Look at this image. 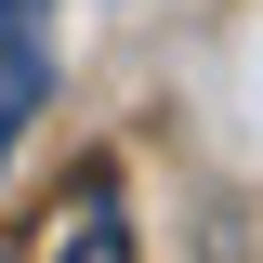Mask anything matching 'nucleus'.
I'll use <instances>...</instances> for the list:
<instances>
[{
  "label": "nucleus",
  "mask_w": 263,
  "mask_h": 263,
  "mask_svg": "<svg viewBox=\"0 0 263 263\" xmlns=\"http://www.w3.org/2000/svg\"><path fill=\"white\" fill-rule=\"evenodd\" d=\"M53 105V0H0V145Z\"/></svg>",
  "instance_id": "obj_1"
},
{
  "label": "nucleus",
  "mask_w": 263,
  "mask_h": 263,
  "mask_svg": "<svg viewBox=\"0 0 263 263\" xmlns=\"http://www.w3.org/2000/svg\"><path fill=\"white\" fill-rule=\"evenodd\" d=\"M53 263H132V224H119V184H66V224H53Z\"/></svg>",
  "instance_id": "obj_2"
}]
</instances>
